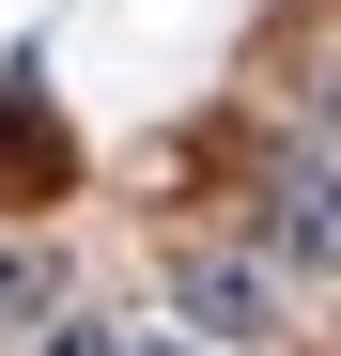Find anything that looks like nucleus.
<instances>
[{
    "label": "nucleus",
    "mask_w": 341,
    "mask_h": 356,
    "mask_svg": "<svg viewBox=\"0 0 341 356\" xmlns=\"http://www.w3.org/2000/svg\"><path fill=\"white\" fill-rule=\"evenodd\" d=\"M248 232H264L279 279H341V155L326 140H279L248 170Z\"/></svg>",
    "instance_id": "1"
},
{
    "label": "nucleus",
    "mask_w": 341,
    "mask_h": 356,
    "mask_svg": "<svg viewBox=\"0 0 341 356\" xmlns=\"http://www.w3.org/2000/svg\"><path fill=\"white\" fill-rule=\"evenodd\" d=\"M170 310H187V341H279V264L264 248H187Z\"/></svg>",
    "instance_id": "2"
},
{
    "label": "nucleus",
    "mask_w": 341,
    "mask_h": 356,
    "mask_svg": "<svg viewBox=\"0 0 341 356\" xmlns=\"http://www.w3.org/2000/svg\"><path fill=\"white\" fill-rule=\"evenodd\" d=\"M0 186H16V202H63V186H78V140L47 124L31 78H0Z\"/></svg>",
    "instance_id": "3"
},
{
    "label": "nucleus",
    "mask_w": 341,
    "mask_h": 356,
    "mask_svg": "<svg viewBox=\"0 0 341 356\" xmlns=\"http://www.w3.org/2000/svg\"><path fill=\"white\" fill-rule=\"evenodd\" d=\"M47 294H63V279H47V248H0V341H31Z\"/></svg>",
    "instance_id": "4"
},
{
    "label": "nucleus",
    "mask_w": 341,
    "mask_h": 356,
    "mask_svg": "<svg viewBox=\"0 0 341 356\" xmlns=\"http://www.w3.org/2000/svg\"><path fill=\"white\" fill-rule=\"evenodd\" d=\"M31 356H140V341H125V325H93V310H47V325H31Z\"/></svg>",
    "instance_id": "5"
},
{
    "label": "nucleus",
    "mask_w": 341,
    "mask_h": 356,
    "mask_svg": "<svg viewBox=\"0 0 341 356\" xmlns=\"http://www.w3.org/2000/svg\"><path fill=\"white\" fill-rule=\"evenodd\" d=\"M310 124H326V155H341V47H310Z\"/></svg>",
    "instance_id": "6"
},
{
    "label": "nucleus",
    "mask_w": 341,
    "mask_h": 356,
    "mask_svg": "<svg viewBox=\"0 0 341 356\" xmlns=\"http://www.w3.org/2000/svg\"><path fill=\"white\" fill-rule=\"evenodd\" d=\"M140 356H202V341H140Z\"/></svg>",
    "instance_id": "7"
}]
</instances>
